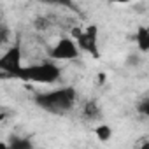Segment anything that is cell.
<instances>
[{"label": "cell", "mask_w": 149, "mask_h": 149, "mask_svg": "<svg viewBox=\"0 0 149 149\" xmlns=\"http://www.w3.org/2000/svg\"><path fill=\"white\" fill-rule=\"evenodd\" d=\"M76 100H77V91L72 86L56 88L46 93H37L33 97V102L37 104V107H40L49 114H58V116L72 111V107L76 105Z\"/></svg>", "instance_id": "6da1fadb"}, {"label": "cell", "mask_w": 149, "mask_h": 149, "mask_svg": "<svg viewBox=\"0 0 149 149\" xmlns=\"http://www.w3.org/2000/svg\"><path fill=\"white\" fill-rule=\"evenodd\" d=\"M60 76H61V68L54 63V60H51V61H42L35 65H23L14 77L25 83L53 84L60 79Z\"/></svg>", "instance_id": "7a4b0ae2"}, {"label": "cell", "mask_w": 149, "mask_h": 149, "mask_svg": "<svg viewBox=\"0 0 149 149\" xmlns=\"http://www.w3.org/2000/svg\"><path fill=\"white\" fill-rule=\"evenodd\" d=\"M81 47L76 39L72 37H61L49 51L51 60L54 61H68V60H77L81 56Z\"/></svg>", "instance_id": "3957f363"}, {"label": "cell", "mask_w": 149, "mask_h": 149, "mask_svg": "<svg viewBox=\"0 0 149 149\" xmlns=\"http://www.w3.org/2000/svg\"><path fill=\"white\" fill-rule=\"evenodd\" d=\"M76 40H77L83 53H90L93 58L100 56V51H98V30H97L95 25H90L84 30H77L76 32Z\"/></svg>", "instance_id": "277c9868"}, {"label": "cell", "mask_w": 149, "mask_h": 149, "mask_svg": "<svg viewBox=\"0 0 149 149\" xmlns=\"http://www.w3.org/2000/svg\"><path fill=\"white\" fill-rule=\"evenodd\" d=\"M23 67V58H21V47L16 42L14 46H11L2 56H0V70L7 76L14 77L16 74L21 70Z\"/></svg>", "instance_id": "5b68a950"}, {"label": "cell", "mask_w": 149, "mask_h": 149, "mask_svg": "<svg viewBox=\"0 0 149 149\" xmlns=\"http://www.w3.org/2000/svg\"><path fill=\"white\" fill-rule=\"evenodd\" d=\"M135 40H137V46L142 53H149V28H144V26L139 28Z\"/></svg>", "instance_id": "8992f818"}, {"label": "cell", "mask_w": 149, "mask_h": 149, "mask_svg": "<svg viewBox=\"0 0 149 149\" xmlns=\"http://www.w3.org/2000/svg\"><path fill=\"white\" fill-rule=\"evenodd\" d=\"M83 118H84V119H90V121H95V119L100 118V107H98V104H97L95 100H90V102L84 105V109H83Z\"/></svg>", "instance_id": "52a82bcc"}, {"label": "cell", "mask_w": 149, "mask_h": 149, "mask_svg": "<svg viewBox=\"0 0 149 149\" xmlns=\"http://www.w3.org/2000/svg\"><path fill=\"white\" fill-rule=\"evenodd\" d=\"M95 135L100 142H109V139L112 137V128L105 123H100L97 128H95Z\"/></svg>", "instance_id": "ba28073f"}, {"label": "cell", "mask_w": 149, "mask_h": 149, "mask_svg": "<svg viewBox=\"0 0 149 149\" xmlns=\"http://www.w3.org/2000/svg\"><path fill=\"white\" fill-rule=\"evenodd\" d=\"M39 2L46 4V6H54V7H65V9H72V11H76L77 6L74 0H39Z\"/></svg>", "instance_id": "9c48e42d"}, {"label": "cell", "mask_w": 149, "mask_h": 149, "mask_svg": "<svg viewBox=\"0 0 149 149\" xmlns=\"http://www.w3.org/2000/svg\"><path fill=\"white\" fill-rule=\"evenodd\" d=\"M9 147L11 149H30L32 147V142L26 137H14V139H11Z\"/></svg>", "instance_id": "30bf717a"}, {"label": "cell", "mask_w": 149, "mask_h": 149, "mask_svg": "<svg viewBox=\"0 0 149 149\" xmlns=\"http://www.w3.org/2000/svg\"><path fill=\"white\" fill-rule=\"evenodd\" d=\"M137 112L149 119V98H144V100H140L137 104Z\"/></svg>", "instance_id": "8fae6325"}, {"label": "cell", "mask_w": 149, "mask_h": 149, "mask_svg": "<svg viewBox=\"0 0 149 149\" xmlns=\"http://www.w3.org/2000/svg\"><path fill=\"white\" fill-rule=\"evenodd\" d=\"M111 2H114V4H128L132 0H111Z\"/></svg>", "instance_id": "7c38bea8"}]
</instances>
